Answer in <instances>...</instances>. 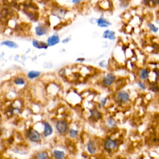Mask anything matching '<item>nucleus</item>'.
Wrapping results in <instances>:
<instances>
[{
	"mask_svg": "<svg viewBox=\"0 0 159 159\" xmlns=\"http://www.w3.org/2000/svg\"><path fill=\"white\" fill-rule=\"evenodd\" d=\"M137 75L139 80L145 82L150 79V70L149 68H141L138 70Z\"/></svg>",
	"mask_w": 159,
	"mask_h": 159,
	"instance_id": "f257e3e1",
	"label": "nucleus"
},
{
	"mask_svg": "<svg viewBox=\"0 0 159 159\" xmlns=\"http://www.w3.org/2000/svg\"><path fill=\"white\" fill-rule=\"evenodd\" d=\"M27 134L29 139L32 142H37L41 140V136L40 133L37 131L35 130V129H29L27 132Z\"/></svg>",
	"mask_w": 159,
	"mask_h": 159,
	"instance_id": "f03ea898",
	"label": "nucleus"
},
{
	"mask_svg": "<svg viewBox=\"0 0 159 159\" xmlns=\"http://www.w3.org/2000/svg\"><path fill=\"white\" fill-rule=\"evenodd\" d=\"M115 80H116V77L115 75L112 73H108L103 77L102 82L105 86H109L115 82Z\"/></svg>",
	"mask_w": 159,
	"mask_h": 159,
	"instance_id": "7ed1b4c3",
	"label": "nucleus"
},
{
	"mask_svg": "<svg viewBox=\"0 0 159 159\" xmlns=\"http://www.w3.org/2000/svg\"><path fill=\"white\" fill-rule=\"evenodd\" d=\"M56 127L57 131L60 134L65 133L68 129L67 122L65 120H58L56 122Z\"/></svg>",
	"mask_w": 159,
	"mask_h": 159,
	"instance_id": "20e7f679",
	"label": "nucleus"
},
{
	"mask_svg": "<svg viewBox=\"0 0 159 159\" xmlns=\"http://www.w3.org/2000/svg\"><path fill=\"white\" fill-rule=\"evenodd\" d=\"M130 96L129 94L126 91H121L117 95V99L121 103H126L129 101Z\"/></svg>",
	"mask_w": 159,
	"mask_h": 159,
	"instance_id": "39448f33",
	"label": "nucleus"
},
{
	"mask_svg": "<svg viewBox=\"0 0 159 159\" xmlns=\"http://www.w3.org/2000/svg\"><path fill=\"white\" fill-rule=\"evenodd\" d=\"M60 43V37L57 34H54L47 39V44L48 47H52Z\"/></svg>",
	"mask_w": 159,
	"mask_h": 159,
	"instance_id": "423d86ee",
	"label": "nucleus"
},
{
	"mask_svg": "<svg viewBox=\"0 0 159 159\" xmlns=\"http://www.w3.org/2000/svg\"><path fill=\"white\" fill-rule=\"evenodd\" d=\"M35 32L37 36H43L47 32V29L45 25L40 24L35 27Z\"/></svg>",
	"mask_w": 159,
	"mask_h": 159,
	"instance_id": "0eeeda50",
	"label": "nucleus"
},
{
	"mask_svg": "<svg viewBox=\"0 0 159 159\" xmlns=\"http://www.w3.org/2000/svg\"><path fill=\"white\" fill-rule=\"evenodd\" d=\"M105 148L106 149V150H113L115 149L116 146H117V142L116 141L113 140V139L108 138L106 139V141H105Z\"/></svg>",
	"mask_w": 159,
	"mask_h": 159,
	"instance_id": "6e6552de",
	"label": "nucleus"
},
{
	"mask_svg": "<svg viewBox=\"0 0 159 159\" xmlns=\"http://www.w3.org/2000/svg\"><path fill=\"white\" fill-rule=\"evenodd\" d=\"M32 45L38 49H47L48 48V45L47 43H44L43 41H39L36 39H34L32 41Z\"/></svg>",
	"mask_w": 159,
	"mask_h": 159,
	"instance_id": "1a4fd4ad",
	"label": "nucleus"
},
{
	"mask_svg": "<svg viewBox=\"0 0 159 159\" xmlns=\"http://www.w3.org/2000/svg\"><path fill=\"white\" fill-rule=\"evenodd\" d=\"M96 23H97V24H98L99 27H101V28L108 27V26H109L111 24L108 21H107L106 19H105L103 17H101V18H99L97 19Z\"/></svg>",
	"mask_w": 159,
	"mask_h": 159,
	"instance_id": "9d476101",
	"label": "nucleus"
},
{
	"mask_svg": "<svg viewBox=\"0 0 159 159\" xmlns=\"http://www.w3.org/2000/svg\"><path fill=\"white\" fill-rule=\"evenodd\" d=\"M53 132V128L51 125L47 122H44V135L45 137H48Z\"/></svg>",
	"mask_w": 159,
	"mask_h": 159,
	"instance_id": "9b49d317",
	"label": "nucleus"
},
{
	"mask_svg": "<svg viewBox=\"0 0 159 159\" xmlns=\"http://www.w3.org/2000/svg\"><path fill=\"white\" fill-rule=\"evenodd\" d=\"M87 149L88 151L89 152V153H90L91 154H94L96 153V147L95 142L93 141L92 140L89 141L87 144Z\"/></svg>",
	"mask_w": 159,
	"mask_h": 159,
	"instance_id": "f8f14e48",
	"label": "nucleus"
},
{
	"mask_svg": "<svg viewBox=\"0 0 159 159\" xmlns=\"http://www.w3.org/2000/svg\"><path fill=\"white\" fill-rule=\"evenodd\" d=\"M103 38L113 41L116 39L115 32L111 30H106L103 33Z\"/></svg>",
	"mask_w": 159,
	"mask_h": 159,
	"instance_id": "ddd939ff",
	"label": "nucleus"
},
{
	"mask_svg": "<svg viewBox=\"0 0 159 159\" xmlns=\"http://www.w3.org/2000/svg\"><path fill=\"white\" fill-rule=\"evenodd\" d=\"M2 45H5V46L8 47L9 48H18V45L16 44V43H14V41H9V40H6L3 41L1 44Z\"/></svg>",
	"mask_w": 159,
	"mask_h": 159,
	"instance_id": "4468645a",
	"label": "nucleus"
},
{
	"mask_svg": "<svg viewBox=\"0 0 159 159\" xmlns=\"http://www.w3.org/2000/svg\"><path fill=\"white\" fill-rule=\"evenodd\" d=\"M41 75V72L39 71H35V70H31L30 72H29L27 73V78L29 79L34 80L35 79H37L39 77H40Z\"/></svg>",
	"mask_w": 159,
	"mask_h": 159,
	"instance_id": "2eb2a0df",
	"label": "nucleus"
},
{
	"mask_svg": "<svg viewBox=\"0 0 159 159\" xmlns=\"http://www.w3.org/2000/svg\"><path fill=\"white\" fill-rule=\"evenodd\" d=\"M147 27L149 29V31L154 34H157L159 31V27L153 22H148L147 24Z\"/></svg>",
	"mask_w": 159,
	"mask_h": 159,
	"instance_id": "dca6fc26",
	"label": "nucleus"
},
{
	"mask_svg": "<svg viewBox=\"0 0 159 159\" xmlns=\"http://www.w3.org/2000/svg\"><path fill=\"white\" fill-rule=\"evenodd\" d=\"M91 113V118L94 120H98L101 118V115L98 111H97L96 109H93L90 110Z\"/></svg>",
	"mask_w": 159,
	"mask_h": 159,
	"instance_id": "f3484780",
	"label": "nucleus"
},
{
	"mask_svg": "<svg viewBox=\"0 0 159 159\" xmlns=\"http://www.w3.org/2000/svg\"><path fill=\"white\" fill-rule=\"evenodd\" d=\"M13 82L16 85L21 86V85H24L26 83V80H25V79H24L23 77H17L14 79Z\"/></svg>",
	"mask_w": 159,
	"mask_h": 159,
	"instance_id": "a211bd4d",
	"label": "nucleus"
},
{
	"mask_svg": "<svg viewBox=\"0 0 159 159\" xmlns=\"http://www.w3.org/2000/svg\"><path fill=\"white\" fill-rule=\"evenodd\" d=\"M54 157L57 159H63L65 157V152L62 150H55L53 152Z\"/></svg>",
	"mask_w": 159,
	"mask_h": 159,
	"instance_id": "6ab92c4d",
	"label": "nucleus"
},
{
	"mask_svg": "<svg viewBox=\"0 0 159 159\" xmlns=\"http://www.w3.org/2000/svg\"><path fill=\"white\" fill-rule=\"evenodd\" d=\"M35 159H50V157L46 152H42L37 154Z\"/></svg>",
	"mask_w": 159,
	"mask_h": 159,
	"instance_id": "aec40b11",
	"label": "nucleus"
},
{
	"mask_svg": "<svg viewBox=\"0 0 159 159\" xmlns=\"http://www.w3.org/2000/svg\"><path fill=\"white\" fill-rule=\"evenodd\" d=\"M106 124L109 128H114L116 126V122L115 121L114 119L110 118L107 121Z\"/></svg>",
	"mask_w": 159,
	"mask_h": 159,
	"instance_id": "412c9836",
	"label": "nucleus"
},
{
	"mask_svg": "<svg viewBox=\"0 0 159 159\" xmlns=\"http://www.w3.org/2000/svg\"><path fill=\"white\" fill-rule=\"evenodd\" d=\"M137 85L139 86V88L142 90H145L147 89V85H146L145 83L144 82H142L141 80H138L137 82Z\"/></svg>",
	"mask_w": 159,
	"mask_h": 159,
	"instance_id": "4be33fe9",
	"label": "nucleus"
},
{
	"mask_svg": "<svg viewBox=\"0 0 159 159\" xmlns=\"http://www.w3.org/2000/svg\"><path fill=\"white\" fill-rule=\"evenodd\" d=\"M78 135H79V132L77 130H75L73 129H71L69 131V135L72 138H75L77 137Z\"/></svg>",
	"mask_w": 159,
	"mask_h": 159,
	"instance_id": "5701e85b",
	"label": "nucleus"
},
{
	"mask_svg": "<svg viewBox=\"0 0 159 159\" xmlns=\"http://www.w3.org/2000/svg\"><path fill=\"white\" fill-rule=\"evenodd\" d=\"M149 5L154 7H158L159 0H149Z\"/></svg>",
	"mask_w": 159,
	"mask_h": 159,
	"instance_id": "b1692460",
	"label": "nucleus"
},
{
	"mask_svg": "<svg viewBox=\"0 0 159 159\" xmlns=\"http://www.w3.org/2000/svg\"><path fill=\"white\" fill-rule=\"evenodd\" d=\"M106 101H107V98H103L101 100V102H100V105H101V106H104L105 105V104L106 103Z\"/></svg>",
	"mask_w": 159,
	"mask_h": 159,
	"instance_id": "393cba45",
	"label": "nucleus"
},
{
	"mask_svg": "<svg viewBox=\"0 0 159 159\" xmlns=\"http://www.w3.org/2000/svg\"><path fill=\"white\" fill-rule=\"evenodd\" d=\"M83 0H72V1L73 3L75 5H78V4H80V3L82 2Z\"/></svg>",
	"mask_w": 159,
	"mask_h": 159,
	"instance_id": "a878e982",
	"label": "nucleus"
},
{
	"mask_svg": "<svg viewBox=\"0 0 159 159\" xmlns=\"http://www.w3.org/2000/svg\"><path fill=\"white\" fill-rule=\"evenodd\" d=\"M69 41H70V38H69V37H68V38L65 39V40H63V41H62V43H63V44H64V43H69Z\"/></svg>",
	"mask_w": 159,
	"mask_h": 159,
	"instance_id": "bb28decb",
	"label": "nucleus"
},
{
	"mask_svg": "<svg viewBox=\"0 0 159 159\" xmlns=\"http://www.w3.org/2000/svg\"><path fill=\"white\" fill-rule=\"evenodd\" d=\"M85 58H78V59L77 60V61H80L81 62H83L84 60H85Z\"/></svg>",
	"mask_w": 159,
	"mask_h": 159,
	"instance_id": "cd10ccee",
	"label": "nucleus"
},
{
	"mask_svg": "<svg viewBox=\"0 0 159 159\" xmlns=\"http://www.w3.org/2000/svg\"><path fill=\"white\" fill-rule=\"evenodd\" d=\"M158 69H159V68H158Z\"/></svg>",
	"mask_w": 159,
	"mask_h": 159,
	"instance_id": "c85d7f7f",
	"label": "nucleus"
}]
</instances>
